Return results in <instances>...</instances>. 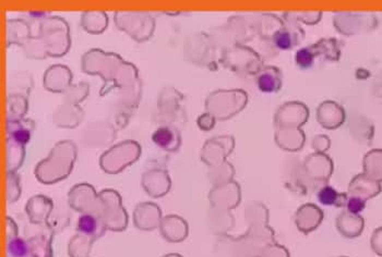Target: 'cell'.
I'll return each instance as SVG.
<instances>
[{"instance_id":"obj_1","label":"cell","mask_w":382,"mask_h":257,"mask_svg":"<svg viewBox=\"0 0 382 257\" xmlns=\"http://www.w3.org/2000/svg\"><path fill=\"white\" fill-rule=\"evenodd\" d=\"M152 140L157 146L167 150H172L176 141L175 131L167 127H161L153 133Z\"/></svg>"},{"instance_id":"obj_4","label":"cell","mask_w":382,"mask_h":257,"mask_svg":"<svg viewBox=\"0 0 382 257\" xmlns=\"http://www.w3.org/2000/svg\"><path fill=\"white\" fill-rule=\"evenodd\" d=\"M30 247L22 239H14L9 242L8 256L9 257H30Z\"/></svg>"},{"instance_id":"obj_9","label":"cell","mask_w":382,"mask_h":257,"mask_svg":"<svg viewBox=\"0 0 382 257\" xmlns=\"http://www.w3.org/2000/svg\"><path fill=\"white\" fill-rule=\"evenodd\" d=\"M13 137H14L15 142H17V143L25 145L30 141L31 134H30V132L28 130L20 129V130H17V131L14 132Z\"/></svg>"},{"instance_id":"obj_8","label":"cell","mask_w":382,"mask_h":257,"mask_svg":"<svg viewBox=\"0 0 382 257\" xmlns=\"http://www.w3.org/2000/svg\"><path fill=\"white\" fill-rule=\"evenodd\" d=\"M346 206L352 214H359L360 211L365 209V202L359 197H351L346 202Z\"/></svg>"},{"instance_id":"obj_7","label":"cell","mask_w":382,"mask_h":257,"mask_svg":"<svg viewBox=\"0 0 382 257\" xmlns=\"http://www.w3.org/2000/svg\"><path fill=\"white\" fill-rule=\"evenodd\" d=\"M258 86H259L260 91L264 93H271L277 91L279 88L277 80L269 73H265L259 76V78H258Z\"/></svg>"},{"instance_id":"obj_3","label":"cell","mask_w":382,"mask_h":257,"mask_svg":"<svg viewBox=\"0 0 382 257\" xmlns=\"http://www.w3.org/2000/svg\"><path fill=\"white\" fill-rule=\"evenodd\" d=\"M294 39H295L294 35L287 30L278 31L273 36V42L275 44V46L282 50H287L294 47L295 45Z\"/></svg>"},{"instance_id":"obj_5","label":"cell","mask_w":382,"mask_h":257,"mask_svg":"<svg viewBox=\"0 0 382 257\" xmlns=\"http://www.w3.org/2000/svg\"><path fill=\"white\" fill-rule=\"evenodd\" d=\"M97 228H99V223H97V219L94 216L90 214H84L79 218L78 230L80 232L92 235L96 232Z\"/></svg>"},{"instance_id":"obj_6","label":"cell","mask_w":382,"mask_h":257,"mask_svg":"<svg viewBox=\"0 0 382 257\" xmlns=\"http://www.w3.org/2000/svg\"><path fill=\"white\" fill-rule=\"evenodd\" d=\"M315 54L310 48H300L295 54V63L301 69H308L313 66Z\"/></svg>"},{"instance_id":"obj_2","label":"cell","mask_w":382,"mask_h":257,"mask_svg":"<svg viewBox=\"0 0 382 257\" xmlns=\"http://www.w3.org/2000/svg\"><path fill=\"white\" fill-rule=\"evenodd\" d=\"M345 195H341L336 192V190L332 187H324L320 192L318 193V200L319 202L325 206H343L344 201H341V199H344Z\"/></svg>"}]
</instances>
